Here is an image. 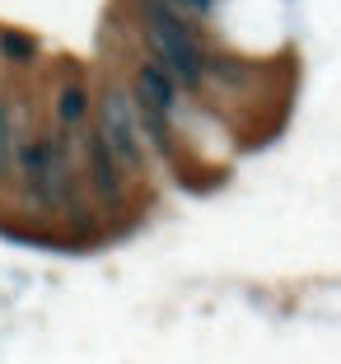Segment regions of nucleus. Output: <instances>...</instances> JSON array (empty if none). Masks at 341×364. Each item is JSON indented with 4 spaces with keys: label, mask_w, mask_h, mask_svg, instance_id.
<instances>
[{
    "label": "nucleus",
    "mask_w": 341,
    "mask_h": 364,
    "mask_svg": "<svg viewBox=\"0 0 341 364\" xmlns=\"http://www.w3.org/2000/svg\"><path fill=\"white\" fill-rule=\"evenodd\" d=\"M164 5H169L173 14H182V19H187V14H206V10H211V0H164Z\"/></svg>",
    "instance_id": "6e6552de"
},
{
    "label": "nucleus",
    "mask_w": 341,
    "mask_h": 364,
    "mask_svg": "<svg viewBox=\"0 0 341 364\" xmlns=\"http://www.w3.org/2000/svg\"><path fill=\"white\" fill-rule=\"evenodd\" d=\"M19 173L28 182V196L38 205H65L70 196V173H65V150L61 140H33L19 150Z\"/></svg>",
    "instance_id": "f03ea898"
},
{
    "label": "nucleus",
    "mask_w": 341,
    "mask_h": 364,
    "mask_svg": "<svg viewBox=\"0 0 341 364\" xmlns=\"http://www.w3.org/2000/svg\"><path fill=\"white\" fill-rule=\"evenodd\" d=\"M136 89H140V103H145L149 122H154V127H164V122L173 117V107H178V89H173V75L164 70L159 61H149V65H140Z\"/></svg>",
    "instance_id": "20e7f679"
},
{
    "label": "nucleus",
    "mask_w": 341,
    "mask_h": 364,
    "mask_svg": "<svg viewBox=\"0 0 341 364\" xmlns=\"http://www.w3.org/2000/svg\"><path fill=\"white\" fill-rule=\"evenodd\" d=\"M145 38L154 47V61L173 75V85H201L206 80V61L196 38L187 33L182 14H173L164 0H145Z\"/></svg>",
    "instance_id": "f257e3e1"
},
{
    "label": "nucleus",
    "mask_w": 341,
    "mask_h": 364,
    "mask_svg": "<svg viewBox=\"0 0 341 364\" xmlns=\"http://www.w3.org/2000/svg\"><path fill=\"white\" fill-rule=\"evenodd\" d=\"M89 159H94V182L103 196H117V159L107 154V145L98 140V131L89 136Z\"/></svg>",
    "instance_id": "423d86ee"
},
{
    "label": "nucleus",
    "mask_w": 341,
    "mask_h": 364,
    "mask_svg": "<svg viewBox=\"0 0 341 364\" xmlns=\"http://www.w3.org/2000/svg\"><path fill=\"white\" fill-rule=\"evenodd\" d=\"M98 140L107 145V154L122 164V168H136L140 164V122H136V103H131L122 89H107L103 107H98Z\"/></svg>",
    "instance_id": "7ed1b4c3"
},
{
    "label": "nucleus",
    "mask_w": 341,
    "mask_h": 364,
    "mask_svg": "<svg viewBox=\"0 0 341 364\" xmlns=\"http://www.w3.org/2000/svg\"><path fill=\"white\" fill-rule=\"evenodd\" d=\"M19 150H23V117L10 98H0V178L19 173Z\"/></svg>",
    "instance_id": "39448f33"
},
{
    "label": "nucleus",
    "mask_w": 341,
    "mask_h": 364,
    "mask_svg": "<svg viewBox=\"0 0 341 364\" xmlns=\"http://www.w3.org/2000/svg\"><path fill=\"white\" fill-rule=\"evenodd\" d=\"M56 112H61V122L65 127H75V122L85 117V89H61V98H56Z\"/></svg>",
    "instance_id": "0eeeda50"
},
{
    "label": "nucleus",
    "mask_w": 341,
    "mask_h": 364,
    "mask_svg": "<svg viewBox=\"0 0 341 364\" xmlns=\"http://www.w3.org/2000/svg\"><path fill=\"white\" fill-rule=\"evenodd\" d=\"M0 47H5L10 56H33V43H28V38H14V33H5V38H0Z\"/></svg>",
    "instance_id": "1a4fd4ad"
}]
</instances>
